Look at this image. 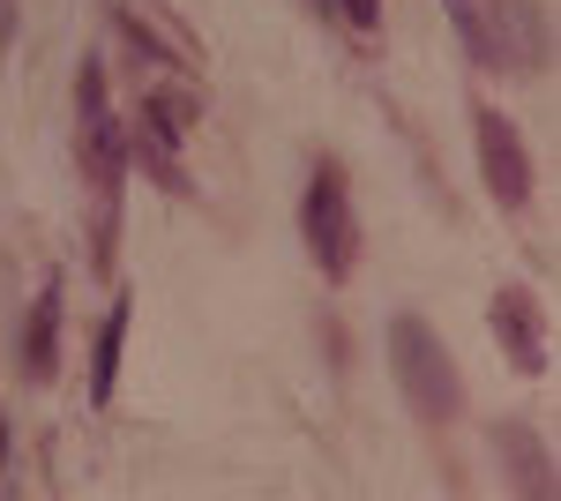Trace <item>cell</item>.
Segmentation results:
<instances>
[{
  "label": "cell",
  "instance_id": "6da1fadb",
  "mask_svg": "<svg viewBox=\"0 0 561 501\" xmlns=\"http://www.w3.org/2000/svg\"><path fill=\"white\" fill-rule=\"evenodd\" d=\"M76 158L98 187V262H113V225H121V180H128V127L105 105V68H76Z\"/></svg>",
  "mask_w": 561,
  "mask_h": 501
},
{
  "label": "cell",
  "instance_id": "7a4b0ae2",
  "mask_svg": "<svg viewBox=\"0 0 561 501\" xmlns=\"http://www.w3.org/2000/svg\"><path fill=\"white\" fill-rule=\"evenodd\" d=\"M389 367H397L404 405L427 419V426L457 419V405H465V382H457V360L442 352L434 322H420V315H397V322H389Z\"/></svg>",
  "mask_w": 561,
  "mask_h": 501
},
{
  "label": "cell",
  "instance_id": "3957f363",
  "mask_svg": "<svg viewBox=\"0 0 561 501\" xmlns=\"http://www.w3.org/2000/svg\"><path fill=\"white\" fill-rule=\"evenodd\" d=\"M300 232H307L314 270L330 285H345L352 262H359V209H352V187L337 166H314V180H307V195H300Z\"/></svg>",
  "mask_w": 561,
  "mask_h": 501
},
{
  "label": "cell",
  "instance_id": "277c9868",
  "mask_svg": "<svg viewBox=\"0 0 561 501\" xmlns=\"http://www.w3.org/2000/svg\"><path fill=\"white\" fill-rule=\"evenodd\" d=\"M187 127H195V98H180V90H150L142 113H135V158H142V172L158 187H173V195L195 187L187 180Z\"/></svg>",
  "mask_w": 561,
  "mask_h": 501
},
{
  "label": "cell",
  "instance_id": "5b68a950",
  "mask_svg": "<svg viewBox=\"0 0 561 501\" xmlns=\"http://www.w3.org/2000/svg\"><path fill=\"white\" fill-rule=\"evenodd\" d=\"M472 135H479V172H486V195H494L502 209H524V203H531V150H524L517 127H510V113L472 105Z\"/></svg>",
  "mask_w": 561,
  "mask_h": 501
},
{
  "label": "cell",
  "instance_id": "8992f818",
  "mask_svg": "<svg viewBox=\"0 0 561 501\" xmlns=\"http://www.w3.org/2000/svg\"><path fill=\"white\" fill-rule=\"evenodd\" d=\"M494 337H502V360L517 375H547L554 367V337H547V315L524 285H502L494 293Z\"/></svg>",
  "mask_w": 561,
  "mask_h": 501
},
{
  "label": "cell",
  "instance_id": "52a82bcc",
  "mask_svg": "<svg viewBox=\"0 0 561 501\" xmlns=\"http://www.w3.org/2000/svg\"><path fill=\"white\" fill-rule=\"evenodd\" d=\"M494 38H502V60L510 68H547V53H554V38H547V15H539V0H502V23H494Z\"/></svg>",
  "mask_w": 561,
  "mask_h": 501
},
{
  "label": "cell",
  "instance_id": "ba28073f",
  "mask_svg": "<svg viewBox=\"0 0 561 501\" xmlns=\"http://www.w3.org/2000/svg\"><path fill=\"white\" fill-rule=\"evenodd\" d=\"M494 449H502V464H510V487L524 479V494H554V457H547V442L531 434V426H494Z\"/></svg>",
  "mask_w": 561,
  "mask_h": 501
},
{
  "label": "cell",
  "instance_id": "9c48e42d",
  "mask_svg": "<svg viewBox=\"0 0 561 501\" xmlns=\"http://www.w3.org/2000/svg\"><path fill=\"white\" fill-rule=\"evenodd\" d=\"M53 367H60V285H45V293H38L31 330H23V375L53 382Z\"/></svg>",
  "mask_w": 561,
  "mask_h": 501
},
{
  "label": "cell",
  "instance_id": "30bf717a",
  "mask_svg": "<svg viewBox=\"0 0 561 501\" xmlns=\"http://www.w3.org/2000/svg\"><path fill=\"white\" fill-rule=\"evenodd\" d=\"M121 344H128V299H113L98 352H90V405H113V382H121Z\"/></svg>",
  "mask_w": 561,
  "mask_h": 501
},
{
  "label": "cell",
  "instance_id": "8fae6325",
  "mask_svg": "<svg viewBox=\"0 0 561 501\" xmlns=\"http://www.w3.org/2000/svg\"><path fill=\"white\" fill-rule=\"evenodd\" d=\"M442 15L457 23V38H465V53H472L479 68H510V60H502V38H494L486 0H442Z\"/></svg>",
  "mask_w": 561,
  "mask_h": 501
},
{
  "label": "cell",
  "instance_id": "7c38bea8",
  "mask_svg": "<svg viewBox=\"0 0 561 501\" xmlns=\"http://www.w3.org/2000/svg\"><path fill=\"white\" fill-rule=\"evenodd\" d=\"M121 31H128L135 45H150V53H165V60H187V68H195V38H187L180 23H165V15L150 23L142 8H121Z\"/></svg>",
  "mask_w": 561,
  "mask_h": 501
},
{
  "label": "cell",
  "instance_id": "4fadbf2b",
  "mask_svg": "<svg viewBox=\"0 0 561 501\" xmlns=\"http://www.w3.org/2000/svg\"><path fill=\"white\" fill-rule=\"evenodd\" d=\"M322 15L345 23V31H375L382 23V0H322Z\"/></svg>",
  "mask_w": 561,
  "mask_h": 501
},
{
  "label": "cell",
  "instance_id": "5bb4252c",
  "mask_svg": "<svg viewBox=\"0 0 561 501\" xmlns=\"http://www.w3.org/2000/svg\"><path fill=\"white\" fill-rule=\"evenodd\" d=\"M0 464H8V419H0Z\"/></svg>",
  "mask_w": 561,
  "mask_h": 501
}]
</instances>
